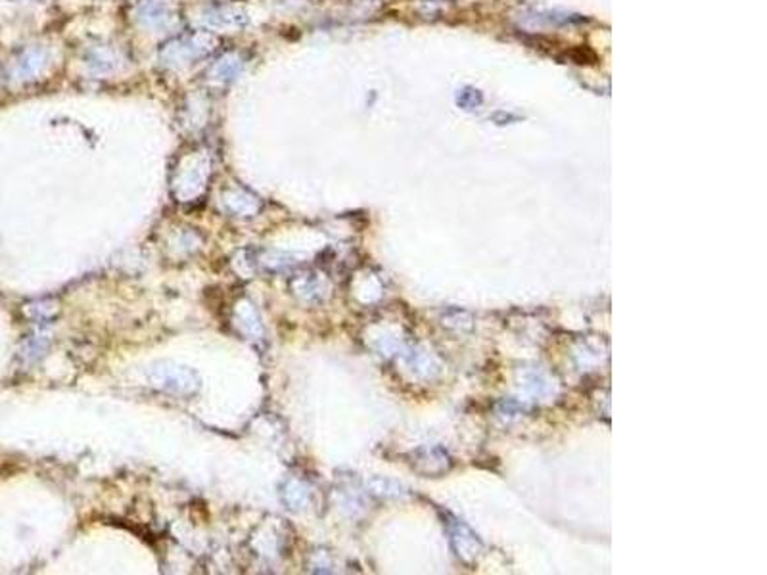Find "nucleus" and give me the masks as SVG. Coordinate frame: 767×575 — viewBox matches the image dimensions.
I'll return each instance as SVG.
<instances>
[{
    "label": "nucleus",
    "instance_id": "nucleus-1",
    "mask_svg": "<svg viewBox=\"0 0 767 575\" xmlns=\"http://www.w3.org/2000/svg\"><path fill=\"white\" fill-rule=\"evenodd\" d=\"M150 378L154 382V386L164 387L175 393H190L196 389V376L184 369H167V366H157L150 374Z\"/></svg>",
    "mask_w": 767,
    "mask_h": 575
}]
</instances>
